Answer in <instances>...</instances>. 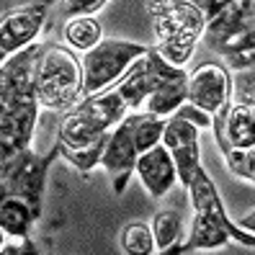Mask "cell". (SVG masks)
Wrapping results in <instances>:
<instances>
[{
    "mask_svg": "<svg viewBox=\"0 0 255 255\" xmlns=\"http://www.w3.org/2000/svg\"><path fill=\"white\" fill-rule=\"evenodd\" d=\"M147 13L152 18L155 49L165 62L186 67L206 28L199 0H147Z\"/></svg>",
    "mask_w": 255,
    "mask_h": 255,
    "instance_id": "obj_1",
    "label": "cell"
},
{
    "mask_svg": "<svg viewBox=\"0 0 255 255\" xmlns=\"http://www.w3.org/2000/svg\"><path fill=\"white\" fill-rule=\"evenodd\" d=\"M129 103L124 101L116 85L85 96L72 109L62 114L57 124V144L62 147H80L96 139L109 137V131L129 114Z\"/></svg>",
    "mask_w": 255,
    "mask_h": 255,
    "instance_id": "obj_2",
    "label": "cell"
},
{
    "mask_svg": "<svg viewBox=\"0 0 255 255\" xmlns=\"http://www.w3.org/2000/svg\"><path fill=\"white\" fill-rule=\"evenodd\" d=\"M83 98V62L65 44H44L36 62V101L47 111H67Z\"/></svg>",
    "mask_w": 255,
    "mask_h": 255,
    "instance_id": "obj_3",
    "label": "cell"
},
{
    "mask_svg": "<svg viewBox=\"0 0 255 255\" xmlns=\"http://www.w3.org/2000/svg\"><path fill=\"white\" fill-rule=\"evenodd\" d=\"M149 47L129 39H103L91 52L80 54L83 62V98L106 91L127 75V70L147 54Z\"/></svg>",
    "mask_w": 255,
    "mask_h": 255,
    "instance_id": "obj_4",
    "label": "cell"
},
{
    "mask_svg": "<svg viewBox=\"0 0 255 255\" xmlns=\"http://www.w3.org/2000/svg\"><path fill=\"white\" fill-rule=\"evenodd\" d=\"M59 155V144L52 147L49 155H36L31 147L3 162V193L21 196L34 206V212L41 217V201H44V186H47V173L54 157Z\"/></svg>",
    "mask_w": 255,
    "mask_h": 255,
    "instance_id": "obj_5",
    "label": "cell"
},
{
    "mask_svg": "<svg viewBox=\"0 0 255 255\" xmlns=\"http://www.w3.org/2000/svg\"><path fill=\"white\" fill-rule=\"evenodd\" d=\"M49 0H26L3 13L0 18V59H8L16 52L31 47L47 23Z\"/></svg>",
    "mask_w": 255,
    "mask_h": 255,
    "instance_id": "obj_6",
    "label": "cell"
},
{
    "mask_svg": "<svg viewBox=\"0 0 255 255\" xmlns=\"http://www.w3.org/2000/svg\"><path fill=\"white\" fill-rule=\"evenodd\" d=\"M44 44L34 41L31 47L16 52L0 65V103L36 101V62Z\"/></svg>",
    "mask_w": 255,
    "mask_h": 255,
    "instance_id": "obj_7",
    "label": "cell"
},
{
    "mask_svg": "<svg viewBox=\"0 0 255 255\" xmlns=\"http://www.w3.org/2000/svg\"><path fill=\"white\" fill-rule=\"evenodd\" d=\"M188 101L212 116H222L232 103V75L219 62H204L188 72Z\"/></svg>",
    "mask_w": 255,
    "mask_h": 255,
    "instance_id": "obj_8",
    "label": "cell"
},
{
    "mask_svg": "<svg viewBox=\"0 0 255 255\" xmlns=\"http://www.w3.org/2000/svg\"><path fill=\"white\" fill-rule=\"evenodd\" d=\"M137 157H139V149L134 144L129 114H127L122 122L109 131L106 147H103V160H101V168L109 173L116 196H122L127 191L129 178H131L134 168H137Z\"/></svg>",
    "mask_w": 255,
    "mask_h": 255,
    "instance_id": "obj_9",
    "label": "cell"
},
{
    "mask_svg": "<svg viewBox=\"0 0 255 255\" xmlns=\"http://www.w3.org/2000/svg\"><path fill=\"white\" fill-rule=\"evenodd\" d=\"M39 101L8 103L0 109V162L16 157L26 147H31L39 122Z\"/></svg>",
    "mask_w": 255,
    "mask_h": 255,
    "instance_id": "obj_10",
    "label": "cell"
},
{
    "mask_svg": "<svg viewBox=\"0 0 255 255\" xmlns=\"http://www.w3.org/2000/svg\"><path fill=\"white\" fill-rule=\"evenodd\" d=\"M186 188H188V193H191L193 212H204V214H209L212 219H217L222 227L232 235L235 243H243V245L255 248V235L248 232V230H243V227H240V222L227 214V206H224L219 191H217V186H214V181H212V175L204 170V165L196 170L193 181H191Z\"/></svg>",
    "mask_w": 255,
    "mask_h": 255,
    "instance_id": "obj_11",
    "label": "cell"
},
{
    "mask_svg": "<svg viewBox=\"0 0 255 255\" xmlns=\"http://www.w3.org/2000/svg\"><path fill=\"white\" fill-rule=\"evenodd\" d=\"M199 134H201V129H196L191 122H186V119L175 116V114L165 122L162 144L173 152V160L178 165V175H181L183 186H188L193 181V175H196V170L201 168Z\"/></svg>",
    "mask_w": 255,
    "mask_h": 255,
    "instance_id": "obj_12",
    "label": "cell"
},
{
    "mask_svg": "<svg viewBox=\"0 0 255 255\" xmlns=\"http://www.w3.org/2000/svg\"><path fill=\"white\" fill-rule=\"evenodd\" d=\"M134 175L142 181L144 191L152 199H162L173 191V186L181 183V175H178V165L173 160V152L162 142L149 147L147 152H142L137 157V168Z\"/></svg>",
    "mask_w": 255,
    "mask_h": 255,
    "instance_id": "obj_13",
    "label": "cell"
},
{
    "mask_svg": "<svg viewBox=\"0 0 255 255\" xmlns=\"http://www.w3.org/2000/svg\"><path fill=\"white\" fill-rule=\"evenodd\" d=\"M186 101H188V72L183 67H175L162 59L157 83L149 91L142 111L155 114L160 119H170Z\"/></svg>",
    "mask_w": 255,
    "mask_h": 255,
    "instance_id": "obj_14",
    "label": "cell"
},
{
    "mask_svg": "<svg viewBox=\"0 0 255 255\" xmlns=\"http://www.w3.org/2000/svg\"><path fill=\"white\" fill-rule=\"evenodd\" d=\"M214 129L222 147L253 149L255 147V109L232 101L230 109L214 119Z\"/></svg>",
    "mask_w": 255,
    "mask_h": 255,
    "instance_id": "obj_15",
    "label": "cell"
},
{
    "mask_svg": "<svg viewBox=\"0 0 255 255\" xmlns=\"http://www.w3.org/2000/svg\"><path fill=\"white\" fill-rule=\"evenodd\" d=\"M36 219H39V214L34 212V206L26 199L13 196V193H3V204H0V230H3L5 240L26 243Z\"/></svg>",
    "mask_w": 255,
    "mask_h": 255,
    "instance_id": "obj_16",
    "label": "cell"
},
{
    "mask_svg": "<svg viewBox=\"0 0 255 255\" xmlns=\"http://www.w3.org/2000/svg\"><path fill=\"white\" fill-rule=\"evenodd\" d=\"M232 243V235L222 227L217 219H212L204 212H193L191 232L181 250H217Z\"/></svg>",
    "mask_w": 255,
    "mask_h": 255,
    "instance_id": "obj_17",
    "label": "cell"
},
{
    "mask_svg": "<svg viewBox=\"0 0 255 255\" xmlns=\"http://www.w3.org/2000/svg\"><path fill=\"white\" fill-rule=\"evenodd\" d=\"M103 41V26L96 16H67L62 26V44L72 52L85 54Z\"/></svg>",
    "mask_w": 255,
    "mask_h": 255,
    "instance_id": "obj_18",
    "label": "cell"
},
{
    "mask_svg": "<svg viewBox=\"0 0 255 255\" xmlns=\"http://www.w3.org/2000/svg\"><path fill=\"white\" fill-rule=\"evenodd\" d=\"M152 232H155V243L157 253H173L181 248V240L186 232V222L183 214L175 209H162L152 217Z\"/></svg>",
    "mask_w": 255,
    "mask_h": 255,
    "instance_id": "obj_19",
    "label": "cell"
},
{
    "mask_svg": "<svg viewBox=\"0 0 255 255\" xmlns=\"http://www.w3.org/2000/svg\"><path fill=\"white\" fill-rule=\"evenodd\" d=\"M165 122H168V119H160V116L147 114V111H129L131 137H134V144H137L139 155L147 152L149 147H155V144L162 142Z\"/></svg>",
    "mask_w": 255,
    "mask_h": 255,
    "instance_id": "obj_20",
    "label": "cell"
},
{
    "mask_svg": "<svg viewBox=\"0 0 255 255\" xmlns=\"http://www.w3.org/2000/svg\"><path fill=\"white\" fill-rule=\"evenodd\" d=\"M122 250L127 255H152V253H157L152 224L142 222V219L129 222L122 230Z\"/></svg>",
    "mask_w": 255,
    "mask_h": 255,
    "instance_id": "obj_21",
    "label": "cell"
},
{
    "mask_svg": "<svg viewBox=\"0 0 255 255\" xmlns=\"http://www.w3.org/2000/svg\"><path fill=\"white\" fill-rule=\"evenodd\" d=\"M103 147H106V137L96 139L91 144H80V147H62L59 144V155H62L70 165H75V170H80L83 175H88L91 170H96L101 165Z\"/></svg>",
    "mask_w": 255,
    "mask_h": 255,
    "instance_id": "obj_22",
    "label": "cell"
},
{
    "mask_svg": "<svg viewBox=\"0 0 255 255\" xmlns=\"http://www.w3.org/2000/svg\"><path fill=\"white\" fill-rule=\"evenodd\" d=\"M224 160H227L230 170L237 173L240 178L255 183V147L253 149H230V147H222Z\"/></svg>",
    "mask_w": 255,
    "mask_h": 255,
    "instance_id": "obj_23",
    "label": "cell"
},
{
    "mask_svg": "<svg viewBox=\"0 0 255 255\" xmlns=\"http://www.w3.org/2000/svg\"><path fill=\"white\" fill-rule=\"evenodd\" d=\"M232 101L245 103V106L255 109V70H243L235 72L232 80Z\"/></svg>",
    "mask_w": 255,
    "mask_h": 255,
    "instance_id": "obj_24",
    "label": "cell"
},
{
    "mask_svg": "<svg viewBox=\"0 0 255 255\" xmlns=\"http://www.w3.org/2000/svg\"><path fill=\"white\" fill-rule=\"evenodd\" d=\"M175 116H181V119H186V122H191L196 129H212L214 127V119L217 116H212L209 111H204L201 106H196V103H191V101H186L181 109L175 111Z\"/></svg>",
    "mask_w": 255,
    "mask_h": 255,
    "instance_id": "obj_25",
    "label": "cell"
},
{
    "mask_svg": "<svg viewBox=\"0 0 255 255\" xmlns=\"http://www.w3.org/2000/svg\"><path fill=\"white\" fill-rule=\"evenodd\" d=\"M224 62L232 72H243V70H255V39L248 41L245 47L235 49L232 54L224 57Z\"/></svg>",
    "mask_w": 255,
    "mask_h": 255,
    "instance_id": "obj_26",
    "label": "cell"
},
{
    "mask_svg": "<svg viewBox=\"0 0 255 255\" xmlns=\"http://www.w3.org/2000/svg\"><path fill=\"white\" fill-rule=\"evenodd\" d=\"M106 5H109V0H62L65 16H96Z\"/></svg>",
    "mask_w": 255,
    "mask_h": 255,
    "instance_id": "obj_27",
    "label": "cell"
},
{
    "mask_svg": "<svg viewBox=\"0 0 255 255\" xmlns=\"http://www.w3.org/2000/svg\"><path fill=\"white\" fill-rule=\"evenodd\" d=\"M230 3H232V0H199V5H201L204 13H206V21H209V18H214L217 13L224 10Z\"/></svg>",
    "mask_w": 255,
    "mask_h": 255,
    "instance_id": "obj_28",
    "label": "cell"
},
{
    "mask_svg": "<svg viewBox=\"0 0 255 255\" xmlns=\"http://www.w3.org/2000/svg\"><path fill=\"white\" fill-rule=\"evenodd\" d=\"M237 222H240V227H243V230H248V232L255 235V209H253V212H248V214H243Z\"/></svg>",
    "mask_w": 255,
    "mask_h": 255,
    "instance_id": "obj_29",
    "label": "cell"
}]
</instances>
